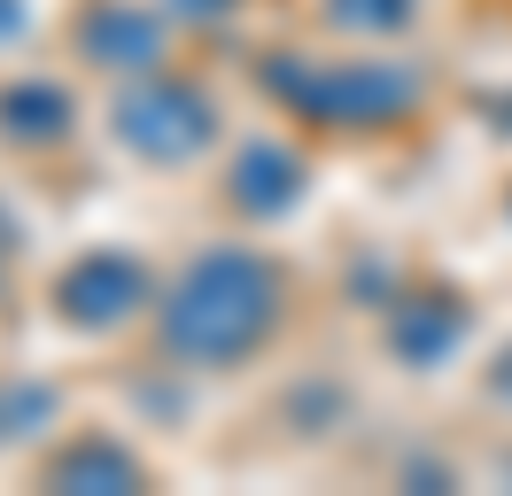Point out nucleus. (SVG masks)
Here are the masks:
<instances>
[{"label": "nucleus", "instance_id": "obj_1", "mask_svg": "<svg viewBox=\"0 0 512 496\" xmlns=\"http://www.w3.org/2000/svg\"><path fill=\"white\" fill-rule=\"evenodd\" d=\"M272 326H280V279H272V264L249 256V248H210L163 295L156 334L179 365H241L249 349H264Z\"/></svg>", "mask_w": 512, "mask_h": 496}, {"label": "nucleus", "instance_id": "obj_2", "mask_svg": "<svg viewBox=\"0 0 512 496\" xmlns=\"http://www.w3.org/2000/svg\"><path fill=\"white\" fill-rule=\"evenodd\" d=\"M272 86L295 93L303 109H319L334 124H388L419 101V78L388 55H365V62H334V70H303V62H272Z\"/></svg>", "mask_w": 512, "mask_h": 496}, {"label": "nucleus", "instance_id": "obj_3", "mask_svg": "<svg viewBox=\"0 0 512 496\" xmlns=\"http://www.w3.org/2000/svg\"><path fill=\"white\" fill-rule=\"evenodd\" d=\"M117 148L148 155V163H187V155L210 148V132H218V109H210V93L179 86V78H148V86H132L117 101Z\"/></svg>", "mask_w": 512, "mask_h": 496}, {"label": "nucleus", "instance_id": "obj_4", "mask_svg": "<svg viewBox=\"0 0 512 496\" xmlns=\"http://www.w3.org/2000/svg\"><path fill=\"white\" fill-rule=\"evenodd\" d=\"M140 303H148V272H140L132 256H117V248H94V256H78V264L55 279V310H63L70 326H86V334L132 318Z\"/></svg>", "mask_w": 512, "mask_h": 496}, {"label": "nucleus", "instance_id": "obj_5", "mask_svg": "<svg viewBox=\"0 0 512 496\" xmlns=\"http://www.w3.org/2000/svg\"><path fill=\"white\" fill-rule=\"evenodd\" d=\"M78 47L109 70H148L163 55V24L156 16H140L132 0H94L86 8V24H78Z\"/></svg>", "mask_w": 512, "mask_h": 496}, {"label": "nucleus", "instance_id": "obj_6", "mask_svg": "<svg viewBox=\"0 0 512 496\" xmlns=\"http://www.w3.org/2000/svg\"><path fill=\"white\" fill-rule=\"evenodd\" d=\"M458 341H466V303L458 295H419V303H396V318H388V349L412 372L443 365Z\"/></svg>", "mask_w": 512, "mask_h": 496}, {"label": "nucleus", "instance_id": "obj_7", "mask_svg": "<svg viewBox=\"0 0 512 496\" xmlns=\"http://www.w3.org/2000/svg\"><path fill=\"white\" fill-rule=\"evenodd\" d=\"M233 202L256 210V217H288L295 202H303V155L280 148V140L241 148V163H233Z\"/></svg>", "mask_w": 512, "mask_h": 496}, {"label": "nucleus", "instance_id": "obj_8", "mask_svg": "<svg viewBox=\"0 0 512 496\" xmlns=\"http://www.w3.org/2000/svg\"><path fill=\"white\" fill-rule=\"evenodd\" d=\"M70 93L55 86V78H24V86H8L0 93V132L8 140H63L70 132Z\"/></svg>", "mask_w": 512, "mask_h": 496}, {"label": "nucleus", "instance_id": "obj_9", "mask_svg": "<svg viewBox=\"0 0 512 496\" xmlns=\"http://www.w3.org/2000/svg\"><path fill=\"white\" fill-rule=\"evenodd\" d=\"M55 481H63V489H140V458L117 450L109 434H86L78 450L55 458Z\"/></svg>", "mask_w": 512, "mask_h": 496}, {"label": "nucleus", "instance_id": "obj_10", "mask_svg": "<svg viewBox=\"0 0 512 496\" xmlns=\"http://www.w3.org/2000/svg\"><path fill=\"white\" fill-rule=\"evenodd\" d=\"M326 24H342V31H404L412 24V0H326Z\"/></svg>", "mask_w": 512, "mask_h": 496}, {"label": "nucleus", "instance_id": "obj_11", "mask_svg": "<svg viewBox=\"0 0 512 496\" xmlns=\"http://www.w3.org/2000/svg\"><path fill=\"white\" fill-rule=\"evenodd\" d=\"M489 388H497V396L512 403V357H505V372H497V380H489Z\"/></svg>", "mask_w": 512, "mask_h": 496}, {"label": "nucleus", "instance_id": "obj_12", "mask_svg": "<svg viewBox=\"0 0 512 496\" xmlns=\"http://www.w3.org/2000/svg\"><path fill=\"white\" fill-rule=\"evenodd\" d=\"M179 8H202V16H218V8H233V0H179Z\"/></svg>", "mask_w": 512, "mask_h": 496}]
</instances>
